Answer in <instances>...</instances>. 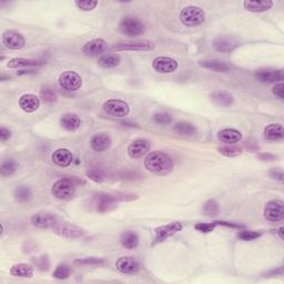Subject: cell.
Segmentation results:
<instances>
[{"label":"cell","mask_w":284,"mask_h":284,"mask_svg":"<svg viewBox=\"0 0 284 284\" xmlns=\"http://www.w3.org/2000/svg\"><path fill=\"white\" fill-rule=\"evenodd\" d=\"M51 159L53 163H56L57 166L59 167H68L73 161V155L71 152H70L68 149H57L56 151H53V153L51 155Z\"/></svg>","instance_id":"obj_22"},{"label":"cell","mask_w":284,"mask_h":284,"mask_svg":"<svg viewBox=\"0 0 284 284\" xmlns=\"http://www.w3.org/2000/svg\"><path fill=\"white\" fill-rule=\"evenodd\" d=\"M272 92L275 94V96L279 97L280 99H283L284 98V85L283 82H280V84L275 85L273 89H272Z\"/></svg>","instance_id":"obj_48"},{"label":"cell","mask_w":284,"mask_h":284,"mask_svg":"<svg viewBox=\"0 0 284 284\" xmlns=\"http://www.w3.org/2000/svg\"><path fill=\"white\" fill-rule=\"evenodd\" d=\"M87 176L89 179H91L94 182H102L105 181V175L102 174L100 170H97V169H91L87 172Z\"/></svg>","instance_id":"obj_43"},{"label":"cell","mask_w":284,"mask_h":284,"mask_svg":"<svg viewBox=\"0 0 284 284\" xmlns=\"http://www.w3.org/2000/svg\"><path fill=\"white\" fill-rule=\"evenodd\" d=\"M284 137V130L280 123H272L264 129V138L269 141H277Z\"/></svg>","instance_id":"obj_27"},{"label":"cell","mask_w":284,"mask_h":284,"mask_svg":"<svg viewBox=\"0 0 284 284\" xmlns=\"http://www.w3.org/2000/svg\"><path fill=\"white\" fill-rule=\"evenodd\" d=\"M76 6L82 11H91L98 6V1H91V0H84V1H76Z\"/></svg>","instance_id":"obj_41"},{"label":"cell","mask_w":284,"mask_h":284,"mask_svg":"<svg viewBox=\"0 0 284 284\" xmlns=\"http://www.w3.org/2000/svg\"><path fill=\"white\" fill-rule=\"evenodd\" d=\"M111 142H112V140H111L108 133L99 132L97 134H94L91 140H90V146H91L94 151L104 152L109 149Z\"/></svg>","instance_id":"obj_20"},{"label":"cell","mask_w":284,"mask_h":284,"mask_svg":"<svg viewBox=\"0 0 284 284\" xmlns=\"http://www.w3.org/2000/svg\"><path fill=\"white\" fill-rule=\"evenodd\" d=\"M117 269L121 273L134 274L140 270L139 262L133 257H122L117 261Z\"/></svg>","instance_id":"obj_19"},{"label":"cell","mask_w":284,"mask_h":284,"mask_svg":"<svg viewBox=\"0 0 284 284\" xmlns=\"http://www.w3.org/2000/svg\"><path fill=\"white\" fill-rule=\"evenodd\" d=\"M269 175L270 176L272 179L274 180H278V181H283L284 179V175H283V171H282V169H280V168H273V169H271L270 172H269Z\"/></svg>","instance_id":"obj_47"},{"label":"cell","mask_w":284,"mask_h":284,"mask_svg":"<svg viewBox=\"0 0 284 284\" xmlns=\"http://www.w3.org/2000/svg\"><path fill=\"white\" fill-rule=\"evenodd\" d=\"M264 217L269 221L279 222L284 218V207L282 200H271L264 207Z\"/></svg>","instance_id":"obj_8"},{"label":"cell","mask_w":284,"mask_h":284,"mask_svg":"<svg viewBox=\"0 0 284 284\" xmlns=\"http://www.w3.org/2000/svg\"><path fill=\"white\" fill-rule=\"evenodd\" d=\"M218 138L221 142L228 143V145H234L242 139V133L236 129H223L218 133Z\"/></svg>","instance_id":"obj_25"},{"label":"cell","mask_w":284,"mask_h":284,"mask_svg":"<svg viewBox=\"0 0 284 284\" xmlns=\"http://www.w3.org/2000/svg\"><path fill=\"white\" fill-rule=\"evenodd\" d=\"M35 264H36L37 267H38L39 270H41V271H47L49 269L48 258L44 257V255H43V257L37 258L36 260H35Z\"/></svg>","instance_id":"obj_46"},{"label":"cell","mask_w":284,"mask_h":284,"mask_svg":"<svg viewBox=\"0 0 284 284\" xmlns=\"http://www.w3.org/2000/svg\"><path fill=\"white\" fill-rule=\"evenodd\" d=\"M211 100L215 102L217 106L219 107H230L233 105V96L228 91H223V90H217L213 91L211 94Z\"/></svg>","instance_id":"obj_24"},{"label":"cell","mask_w":284,"mask_h":284,"mask_svg":"<svg viewBox=\"0 0 284 284\" xmlns=\"http://www.w3.org/2000/svg\"><path fill=\"white\" fill-rule=\"evenodd\" d=\"M217 225V222H212V223H197L195 225V228L201 233H210L216 229Z\"/></svg>","instance_id":"obj_44"},{"label":"cell","mask_w":284,"mask_h":284,"mask_svg":"<svg viewBox=\"0 0 284 284\" xmlns=\"http://www.w3.org/2000/svg\"><path fill=\"white\" fill-rule=\"evenodd\" d=\"M155 48L154 43L146 39L139 40H127L114 44L111 47L113 51H151Z\"/></svg>","instance_id":"obj_3"},{"label":"cell","mask_w":284,"mask_h":284,"mask_svg":"<svg viewBox=\"0 0 284 284\" xmlns=\"http://www.w3.org/2000/svg\"><path fill=\"white\" fill-rule=\"evenodd\" d=\"M153 120L159 125H169L172 121V117L166 112H159L153 116Z\"/></svg>","instance_id":"obj_42"},{"label":"cell","mask_w":284,"mask_h":284,"mask_svg":"<svg viewBox=\"0 0 284 284\" xmlns=\"http://www.w3.org/2000/svg\"><path fill=\"white\" fill-rule=\"evenodd\" d=\"M41 63L39 60L35 59H26V58H15L9 60L7 64L8 68L16 69V68H29V67H37L40 66Z\"/></svg>","instance_id":"obj_31"},{"label":"cell","mask_w":284,"mask_h":284,"mask_svg":"<svg viewBox=\"0 0 284 284\" xmlns=\"http://www.w3.org/2000/svg\"><path fill=\"white\" fill-rule=\"evenodd\" d=\"M76 264L79 265H104L106 261L102 259L98 258H86V259H79V260H75Z\"/></svg>","instance_id":"obj_40"},{"label":"cell","mask_w":284,"mask_h":284,"mask_svg":"<svg viewBox=\"0 0 284 284\" xmlns=\"http://www.w3.org/2000/svg\"><path fill=\"white\" fill-rule=\"evenodd\" d=\"M40 97L44 100V102H46V104H53V102H56L57 99H58L57 98L56 92L48 87H44L41 89Z\"/></svg>","instance_id":"obj_37"},{"label":"cell","mask_w":284,"mask_h":284,"mask_svg":"<svg viewBox=\"0 0 284 284\" xmlns=\"http://www.w3.org/2000/svg\"><path fill=\"white\" fill-rule=\"evenodd\" d=\"M10 137H11V131L9 129H7V128L5 127L0 128V140H1L2 142L7 141Z\"/></svg>","instance_id":"obj_49"},{"label":"cell","mask_w":284,"mask_h":284,"mask_svg":"<svg viewBox=\"0 0 284 284\" xmlns=\"http://www.w3.org/2000/svg\"><path fill=\"white\" fill-rule=\"evenodd\" d=\"M182 229H183V225L181 224L180 222H172V223L170 224L159 226V228L155 229L153 244L163 242L164 240H167L168 238H170L174 236V234L181 231Z\"/></svg>","instance_id":"obj_9"},{"label":"cell","mask_w":284,"mask_h":284,"mask_svg":"<svg viewBox=\"0 0 284 284\" xmlns=\"http://www.w3.org/2000/svg\"><path fill=\"white\" fill-rule=\"evenodd\" d=\"M278 234H279L280 239H281V240H283L284 237H283V228H282V226H281V228H280V229L278 230Z\"/></svg>","instance_id":"obj_51"},{"label":"cell","mask_w":284,"mask_h":284,"mask_svg":"<svg viewBox=\"0 0 284 284\" xmlns=\"http://www.w3.org/2000/svg\"><path fill=\"white\" fill-rule=\"evenodd\" d=\"M15 197H16V200L22 203L29 202L32 197L31 190L26 186H19L15 190Z\"/></svg>","instance_id":"obj_35"},{"label":"cell","mask_w":284,"mask_h":284,"mask_svg":"<svg viewBox=\"0 0 284 284\" xmlns=\"http://www.w3.org/2000/svg\"><path fill=\"white\" fill-rule=\"evenodd\" d=\"M60 125L68 131H76L81 125V119L76 113H65L60 118Z\"/></svg>","instance_id":"obj_23"},{"label":"cell","mask_w":284,"mask_h":284,"mask_svg":"<svg viewBox=\"0 0 284 284\" xmlns=\"http://www.w3.org/2000/svg\"><path fill=\"white\" fill-rule=\"evenodd\" d=\"M259 237H261V233L255 231H242L238 234V238L243 241H252Z\"/></svg>","instance_id":"obj_45"},{"label":"cell","mask_w":284,"mask_h":284,"mask_svg":"<svg viewBox=\"0 0 284 284\" xmlns=\"http://www.w3.org/2000/svg\"><path fill=\"white\" fill-rule=\"evenodd\" d=\"M219 152L222 153L225 157H237V155H240L242 153V150L240 148L234 147V146H228V147H222L219 148Z\"/></svg>","instance_id":"obj_39"},{"label":"cell","mask_w":284,"mask_h":284,"mask_svg":"<svg viewBox=\"0 0 284 284\" xmlns=\"http://www.w3.org/2000/svg\"><path fill=\"white\" fill-rule=\"evenodd\" d=\"M107 48H108V44L104 39H92L85 44L82 51L87 56L96 57L104 53L107 50Z\"/></svg>","instance_id":"obj_17"},{"label":"cell","mask_w":284,"mask_h":284,"mask_svg":"<svg viewBox=\"0 0 284 284\" xmlns=\"http://www.w3.org/2000/svg\"><path fill=\"white\" fill-rule=\"evenodd\" d=\"M104 110L109 116L123 118L129 114L130 107L126 101L119 100V99H110L104 104Z\"/></svg>","instance_id":"obj_6"},{"label":"cell","mask_w":284,"mask_h":284,"mask_svg":"<svg viewBox=\"0 0 284 284\" xmlns=\"http://www.w3.org/2000/svg\"><path fill=\"white\" fill-rule=\"evenodd\" d=\"M59 85L68 91H77L81 88L82 79L75 71H66L59 77Z\"/></svg>","instance_id":"obj_7"},{"label":"cell","mask_w":284,"mask_h":284,"mask_svg":"<svg viewBox=\"0 0 284 284\" xmlns=\"http://www.w3.org/2000/svg\"><path fill=\"white\" fill-rule=\"evenodd\" d=\"M152 68L159 73H172L178 69V63L170 57H157L152 61Z\"/></svg>","instance_id":"obj_11"},{"label":"cell","mask_w":284,"mask_h":284,"mask_svg":"<svg viewBox=\"0 0 284 284\" xmlns=\"http://www.w3.org/2000/svg\"><path fill=\"white\" fill-rule=\"evenodd\" d=\"M150 150V141L147 139H137L128 147V154L130 158L138 159L148 153Z\"/></svg>","instance_id":"obj_12"},{"label":"cell","mask_w":284,"mask_h":284,"mask_svg":"<svg viewBox=\"0 0 284 284\" xmlns=\"http://www.w3.org/2000/svg\"><path fill=\"white\" fill-rule=\"evenodd\" d=\"M2 43L10 50H19L24 47L26 40L24 37L18 31L6 30L2 34Z\"/></svg>","instance_id":"obj_10"},{"label":"cell","mask_w":284,"mask_h":284,"mask_svg":"<svg viewBox=\"0 0 284 284\" xmlns=\"http://www.w3.org/2000/svg\"><path fill=\"white\" fill-rule=\"evenodd\" d=\"M202 211H203V215H205L207 217H210V218L219 216L220 215L219 203H218L217 201L213 200V199L208 200L207 202L203 204Z\"/></svg>","instance_id":"obj_34"},{"label":"cell","mask_w":284,"mask_h":284,"mask_svg":"<svg viewBox=\"0 0 284 284\" xmlns=\"http://www.w3.org/2000/svg\"><path fill=\"white\" fill-rule=\"evenodd\" d=\"M31 223L36 228L39 229H49L53 228L58 222L57 218L47 212H39L31 218Z\"/></svg>","instance_id":"obj_15"},{"label":"cell","mask_w":284,"mask_h":284,"mask_svg":"<svg viewBox=\"0 0 284 284\" xmlns=\"http://www.w3.org/2000/svg\"><path fill=\"white\" fill-rule=\"evenodd\" d=\"M16 170H17V163L12 159L3 161L0 167V174L2 176H10L15 174Z\"/></svg>","instance_id":"obj_36"},{"label":"cell","mask_w":284,"mask_h":284,"mask_svg":"<svg viewBox=\"0 0 284 284\" xmlns=\"http://www.w3.org/2000/svg\"><path fill=\"white\" fill-rule=\"evenodd\" d=\"M120 63L121 58L118 55H116V53H107V55L101 56L98 59V65L105 69L117 67V66L120 65Z\"/></svg>","instance_id":"obj_30"},{"label":"cell","mask_w":284,"mask_h":284,"mask_svg":"<svg viewBox=\"0 0 284 284\" xmlns=\"http://www.w3.org/2000/svg\"><path fill=\"white\" fill-rule=\"evenodd\" d=\"M199 65L204 69L213 70V71H216V72H226V71H229V69H230V66L228 64L219 59L201 60L199 61Z\"/></svg>","instance_id":"obj_26"},{"label":"cell","mask_w":284,"mask_h":284,"mask_svg":"<svg viewBox=\"0 0 284 284\" xmlns=\"http://www.w3.org/2000/svg\"><path fill=\"white\" fill-rule=\"evenodd\" d=\"M53 230H55V232L57 234L63 236L65 238H68V239L81 238L86 234V231L84 229L79 228V226L67 224V223H63V224L57 223L55 226H53Z\"/></svg>","instance_id":"obj_13"},{"label":"cell","mask_w":284,"mask_h":284,"mask_svg":"<svg viewBox=\"0 0 284 284\" xmlns=\"http://www.w3.org/2000/svg\"><path fill=\"white\" fill-rule=\"evenodd\" d=\"M175 131L180 135H184V137H193L197 134V129L190 122L181 121L175 125Z\"/></svg>","instance_id":"obj_32"},{"label":"cell","mask_w":284,"mask_h":284,"mask_svg":"<svg viewBox=\"0 0 284 284\" xmlns=\"http://www.w3.org/2000/svg\"><path fill=\"white\" fill-rule=\"evenodd\" d=\"M121 244L128 250L135 249L139 244V237L137 233L132 231H127L122 233L121 236Z\"/></svg>","instance_id":"obj_33"},{"label":"cell","mask_w":284,"mask_h":284,"mask_svg":"<svg viewBox=\"0 0 284 284\" xmlns=\"http://www.w3.org/2000/svg\"><path fill=\"white\" fill-rule=\"evenodd\" d=\"M118 197L111 195H98L94 197V204L99 212H108L117 208Z\"/></svg>","instance_id":"obj_14"},{"label":"cell","mask_w":284,"mask_h":284,"mask_svg":"<svg viewBox=\"0 0 284 284\" xmlns=\"http://www.w3.org/2000/svg\"><path fill=\"white\" fill-rule=\"evenodd\" d=\"M212 46L219 52H230L239 46V41L233 37L222 36L213 40Z\"/></svg>","instance_id":"obj_16"},{"label":"cell","mask_w":284,"mask_h":284,"mask_svg":"<svg viewBox=\"0 0 284 284\" xmlns=\"http://www.w3.org/2000/svg\"><path fill=\"white\" fill-rule=\"evenodd\" d=\"M275 158V155L273 154H270V153H263L260 155V159L263 160V161H272V160H274Z\"/></svg>","instance_id":"obj_50"},{"label":"cell","mask_w":284,"mask_h":284,"mask_svg":"<svg viewBox=\"0 0 284 284\" xmlns=\"http://www.w3.org/2000/svg\"><path fill=\"white\" fill-rule=\"evenodd\" d=\"M10 274L18 278H32L34 275V267L27 263H19L11 266Z\"/></svg>","instance_id":"obj_29"},{"label":"cell","mask_w":284,"mask_h":284,"mask_svg":"<svg viewBox=\"0 0 284 284\" xmlns=\"http://www.w3.org/2000/svg\"><path fill=\"white\" fill-rule=\"evenodd\" d=\"M70 267L67 264H60L56 267V270L53 271V278L58 279V280H64V279H67L69 275H70Z\"/></svg>","instance_id":"obj_38"},{"label":"cell","mask_w":284,"mask_h":284,"mask_svg":"<svg viewBox=\"0 0 284 284\" xmlns=\"http://www.w3.org/2000/svg\"><path fill=\"white\" fill-rule=\"evenodd\" d=\"M145 168L155 175H167L174 169V161L170 155L164 152L154 151L146 158Z\"/></svg>","instance_id":"obj_1"},{"label":"cell","mask_w":284,"mask_h":284,"mask_svg":"<svg viewBox=\"0 0 284 284\" xmlns=\"http://www.w3.org/2000/svg\"><path fill=\"white\" fill-rule=\"evenodd\" d=\"M19 107L27 113H32L39 109L40 100L32 93H26L19 99Z\"/></svg>","instance_id":"obj_21"},{"label":"cell","mask_w":284,"mask_h":284,"mask_svg":"<svg viewBox=\"0 0 284 284\" xmlns=\"http://www.w3.org/2000/svg\"><path fill=\"white\" fill-rule=\"evenodd\" d=\"M75 184L70 179H60L53 183L51 188L52 196L59 200H66L75 195Z\"/></svg>","instance_id":"obj_5"},{"label":"cell","mask_w":284,"mask_h":284,"mask_svg":"<svg viewBox=\"0 0 284 284\" xmlns=\"http://www.w3.org/2000/svg\"><path fill=\"white\" fill-rule=\"evenodd\" d=\"M120 30L122 34H125L126 36L132 37V38H135V37H139L145 34L146 31V26L141 20L135 18V17H131V16H127V17H123L120 22Z\"/></svg>","instance_id":"obj_4"},{"label":"cell","mask_w":284,"mask_h":284,"mask_svg":"<svg viewBox=\"0 0 284 284\" xmlns=\"http://www.w3.org/2000/svg\"><path fill=\"white\" fill-rule=\"evenodd\" d=\"M257 79L261 82H282L284 75L283 70H275V69H261L255 73Z\"/></svg>","instance_id":"obj_18"},{"label":"cell","mask_w":284,"mask_h":284,"mask_svg":"<svg viewBox=\"0 0 284 284\" xmlns=\"http://www.w3.org/2000/svg\"><path fill=\"white\" fill-rule=\"evenodd\" d=\"M180 20L184 26L197 27L204 22L205 14L200 7L187 6L180 12Z\"/></svg>","instance_id":"obj_2"},{"label":"cell","mask_w":284,"mask_h":284,"mask_svg":"<svg viewBox=\"0 0 284 284\" xmlns=\"http://www.w3.org/2000/svg\"><path fill=\"white\" fill-rule=\"evenodd\" d=\"M244 8L251 12H264L273 7V1L262 0V1H244Z\"/></svg>","instance_id":"obj_28"}]
</instances>
